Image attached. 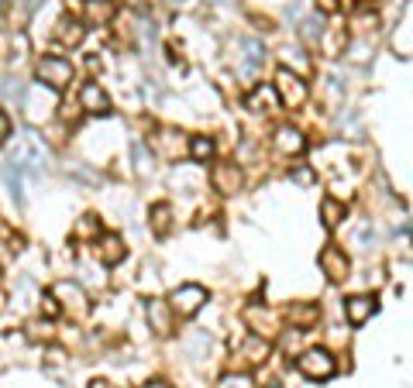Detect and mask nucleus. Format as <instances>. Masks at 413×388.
I'll use <instances>...</instances> for the list:
<instances>
[{
	"label": "nucleus",
	"mask_w": 413,
	"mask_h": 388,
	"mask_svg": "<svg viewBox=\"0 0 413 388\" xmlns=\"http://www.w3.org/2000/svg\"><path fill=\"white\" fill-rule=\"evenodd\" d=\"M52 295L62 299V306L73 309V316H83V313H87V292L80 289L76 282H59V286L52 289Z\"/></svg>",
	"instance_id": "10"
},
{
	"label": "nucleus",
	"mask_w": 413,
	"mask_h": 388,
	"mask_svg": "<svg viewBox=\"0 0 413 388\" xmlns=\"http://www.w3.org/2000/svg\"><path fill=\"white\" fill-rule=\"evenodd\" d=\"M38 3H42V0H17L21 10H31V7H38Z\"/></svg>",
	"instance_id": "33"
},
{
	"label": "nucleus",
	"mask_w": 413,
	"mask_h": 388,
	"mask_svg": "<svg viewBox=\"0 0 413 388\" xmlns=\"http://www.w3.org/2000/svg\"><path fill=\"white\" fill-rule=\"evenodd\" d=\"M169 216H173V206H166V203H159V206L152 210V223H155V234H159V237L169 234Z\"/></svg>",
	"instance_id": "21"
},
{
	"label": "nucleus",
	"mask_w": 413,
	"mask_h": 388,
	"mask_svg": "<svg viewBox=\"0 0 413 388\" xmlns=\"http://www.w3.org/2000/svg\"><path fill=\"white\" fill-rule=\"evenodd\" d=\"M213 388H255V382H252V375H241L238 371V375H224Z\"/></svg>",
	"instance_id": "24"
},
{
	"label": "nucleus",
	"mask_w": 413,
	"mask_h": 388,
	"mask_svg": "<svg viewBox=\"0 0 413 388\" xmlns=\"http://www.w3.org/2000/svg\"><path fill=\"white\" fill-rule=\"evenodd\" d=\"M204 302H206L204 286H179V289L169 295V306H173L179 316H197Z\"/></svg>",
	"instance_id": "5"
},
{
	"label": "nucleus",
	"mask_w": 413,
	"mask_h": 388,
	"mask_svg": "<svg viewBox=\"0 0 413 388\" xmlns=\"http://www.w3.org/2000/svg\"><path fill=\"white\" fill-rule=\"evenodd\" d=\"M190 155H193L197 162H206V158L213 155V141H210V138H193V141H190Z\"/></svg>",
	"instance_id": "23"
},
{
	"label": "nucleus",
	"mask_w": 413,
	"mask_h": 388,
	"mask_svg": "<svg viewBox=\"0 0 413 388\" xmlns=\"http://www.w3.org/2000/svg\"><path fill=\"white\" fill-rule=\"evenodd\" d=\"M114 10H117L114 0H87V21H94V24H107L114 17Z\"/></svg>",
	"instance_id": "17"
},
{
	"label": "nucleus",
	"mask_w": 413,
	"mask_h": 388,
	"mask_svg": "<svg viewBox=\"0 0 413 388\" xmlns=\"http://www.w3.org/2000/svg\"><path fill=\"white\" fill-rule=\"evenodd\" d=\"M166 3H169V7H183V10H190L197 0H166Z\"/></svg>",
	"instance_id": "32"
},
{
	"label": "nucleus",
	"mask_w": 413,
	"mask_h": 388,
	"mask_svg": "<svg viewBox=\"0 0 413 388\" xmlns=\"http://www.w3.org/2000/svg\"><path fill=\"white\" fill-rule=\"evenodd\" d=\"M141 388H173V385H166V382H148V385H141Z\"/></svg>",
	"instance_id": "34"
},
{
	"label": "nucleus",
	"mask_w": 413,
	"mask_h": 388,
	"mask_svg": "<svg viewBox=\"0 0 413 388\" xmlns=\"http://www.w3.org/2000/svg\"><path fill=\"white\" fill-rule=\"evenodd\" d=\"M0 7H3V0H0Z\"/></svg>",
	"instance_id": "37"
},
{
	"label": "nucleus",
	"mask_w": 413,
	"mask_h": 388,
	"mask_svg": "<svg viewBox=\"0 0 413 388\" xmlns=\"http://www.w3.org/2000/svg\"><path fill=\"white\" fill-rule=\"evenodd\" d=\"M7 138H10V117H7V113L0 110V145H3Z\"/></svg>",
	"instance_id": "29"
},
{
	"label": "nucleus",
	"mask_w": 413,
	"mask_h": 388,
	"mask_svg": "<svg viewBox=\"0 0 413 388\" xmlns=\"http://www.w3.org/2000/svg\"><path fill=\"white\" fill-rule=\"evenodd\" d=\"M94 230H100V223H97L94 216H83L80 227H76V234H94Z\"/></svg>",
	"instance_id": "27"
},
{
	"label": "nucleus",
	"mask_w": 413,
	"mask_h": 388,
	"mask_svg": "<svg viewBox=\"0 0 413 388\" xmlns=\"http://www.w3.org/2000/svg\"><path fill=\"white\" fill-rule=\"evenodd\" d=\"M276 148H279L283 155H300V151L307 148V141H304V134H300L297 127H279V131H276Z\"/></svg>",
	"instance_id": "14"
},
{
	"label": "nucleus",
	"mask_w": 413,
	"mask_h": 388,
	"mask_svg": "<svg viewBox=\"0 0 413 388\" xmlns=\"http://www.w3.org/2000/svg\"><path fill=\"white\" fill-rule=\"evenodd\" d=\"M269 388H279V382H272V385H269Z\"/></svg>",
	"instance_id": "36"
},
{
	"label": "nucleus",
	"mask_w": 413,
	"mask_h": 388,
	"mask_svg": "<svg viewBox=\"0 0 413 388\" xmlns=\"http://www.w3.org/2000/svg\"><path fill=\"white\" fill-rule=\"evenodd\" d=\"M290 320L300 323V326H307V323L317 320V309H313V306H293V309H290Z\"/></svg>",
	"instance_id": "25"
},
{
	"label": "nucleus",
	"mask_w": 413,
	"mask_h": 388,
	"mask_svg": "<svg viewBox=\"0 0 413 388\" xmlns=\"http://www.w3.org/2000/svg\"><path fill=\"white\" fill-rule=\"evenodd\" d=\"M372 313H376V299H372V295H351V299L344 302V316H348L351 326H362Z\"/></svg>",
	"instance_id": "11"
},
{
	"label": "nucleus",
	"mask_w": 413,
	"mask_h": 388,
	"mask_svg": "<svg viewBox=\"0 0 413 388\" xmlns=\"http://www.w3.org/2000/svg\"><path fill=\"white\" fill-rule=\"evenodd\" d=\"M55 38H59V45L76 48V45L87 38V28H83L76 17H62V21H59V28H55Z\"/></svg>",
	"instance_id": "13"
},
{
	"label": "nucleus",
	"mask_w": 413,
	"mask_h": 388,
	"mask_svg": "<svg viewBox=\"0 0 413 388\" xmlns=\"http://www.w3.org/2000/svg\"><path fill=\"white\" fill-rule=\"evenodd\" d=\"M42 309H45V316H59V302H55V295H52V292H45V295H42Z\"/></svg>",
	"instance_id": "26"
},
{
	"label": "nucleus",
	"mask_w": 413,
	"mask_h": 388,
	"mask_svg": "<svg viewBox=\"0 0 413 388\" xmlns=\"http://www.w3.org/2000/svg\"><path fill=\"white\" fill-rule=\"evenodd\" d=\"M52 93H55V90H49V93L28 90V93H24V107H28V120H31V124H38V120L49 117V110L55 107V97H52Z\"/></svg>",
	"instance_id": "9"
},
{
	"label": "nucleus",
	"mask_w": 413,
	"mask_h": 388,
	"mask_svg": "<svg viewBox=\"0 0 413 388\" xmlns=\"http://www.w3.org/2000/svg\"><path fill=\"white\" fill-rule=\"evenodd\" d=\"M38 80H42L49 90H66V86L73 83V66H69V59H62V55H45V59H38Z\"/></svg>",
	"instance_id": "1"
},
{
	"label": "nucleus",
	"mask_w": 413,
	"mask_h": 388,
	"mask_svg": "<svg viewBox=\"0 0 413 388\" xmlns=\"http://www.w3.org/2000/svg\"><path fill=\"white\" fill-rule=\"evenodd\" d=\"M90 388H107V385L103 382H90Z\"/></svg>",
	"instance_id": "35"
},
{
	"label": "nucleus",
	"mask_w": 413,
	"mask_h": 388,
	"mask_svg": "<svg viewBox=\"0 0 413 388\" xmlns=\"http://www.w3.org/2000/svg\"><path fill=\"white\" fill-rule=\"evenodd\" d=\"M276 97H279V103H286V107L293 110V107H300V103L307 100V83L283 66V69L276 73Z\"/></svg>",
	"instance_id": "4"
},
{
	"label": "nucleus",
	"mask_w": 413,
	"mask_h": 388,
	"mask_svg": "<svg viewBox=\"0 0 413 388\" xmlns=\"http://www.w3.org/2000/svg\"><path fill=\"white\" fill-rule=\"evenodd\" d=\"M300 35H304V41H307V45H317V41H320V35H324V21H320V17H307Z\"/></svg>",
	"instance_id": "22"
},
{
	"label": "nucleus",
	"mask_w": 413,
	"mask_h": 388,
	"mask_svg": "<svg viewBox=\"0 0 413 388\" xmlns=\"http://www.w3.org/2000/svg\"><path fill=\"white\" fill-rule=\"evenodd\" d=\"M262 103H272V93H262V90H258V93L248 97V107H252V110H258Z\"/></svg>",
	"instance_id": "28"
},
{
	"label": "nucleus",
	"mask_w": 413,
	"mask_h": 388,
	"mask_svg": "<svg viewBox=\"0 0 413 388\" xmlns=\"http://www.w3.org/2000/svg\"><path fill=\"white\" fill-rule=\"evenodd\" d=\"M148 320H152V326H155V333H162V337H169V333H173V316H169V309H166V302H159V299H152V302H148Z\"/></svg>",
	"instance_id": "16"
},
{
	"label": "nucleus",
	"mask_w": 413,
	"mask_h": 388,
	"mask_svg": "<svg viewBox=\"0 0 413 388\" xmlns=\"http://www.w3.org/2000/svg\"><path fill=\"white\" fill-rule=\"evenodd\" d=\"M210 183H213V190H217L220 196H234L238 190H241L245 176H241V169H238V165L224 162V165H213V172H210Z\"/></svg>",
	"instance_id": "6"
},
{
	"label": "nucleus",
	"mask_w": 413,
	"mask_h": 388,
	"mask_svg": "<svg viewBox=\"0 0 413 388\" xmlns=\"http://www.w3.org/2000/svg\"><path fill=\"white\" fill-rule=\"evenodd\" d=\"M241 62H238V73L245 76V80H252L258 69H262V59H265V48H262V41H255V38H245L241 41Z\"/></svg>",
	"instance_id": "7"
},
{
	"label": "nucleus",
	"mask_w": 413,
	"mask_h": 388,
	"mask_svg": "<svg viewBox=\"0 0 413 388\" xmlns=\"http://www.w3.org/2000/svg\"><path fill=\"white\" fill-rule=\"evenodd\" d=\"M80 103H83V110L87 113H110V100H107V93H103V86H97V83H87L83 90H80Z\"/></svg>",
	"instance_id": "12"
},
{
	"label": "nucleus",
	"mask_w": 413,
	"mask_h": 388,
	"mask_svg": "<svg viewBox=\"0 0 413 388\" xmlns=\"http://www.w3.org/2000/svg\"><path fill=\"white\" fill-rule=\"evenodd\" d=\"M320 268H324V275H327L331 282H344V279H348V258H344V251L324 248V251H320Z\"/></svg>",
	"instance_id": "8"
},
{
	"label": "nucleus",
	"mask_w": 413,
	"mask_h": 388,
	"mask_svg": "<svg viewBox=\"0 0 413 388\" xmlns=\"http://www.w3.org/2000/svg\"><path fill=\"white\" fill-rule=\"evenodd\" d=\"M124 258V244H121V237H114V234H107L100 244V261L103 265H117Z\"/></svg>",
	"instance_id": "19"
},
{
	"label": "nucleus",
	"mask_w": 413,
	"mask_h": 388,
	"mask_svg": "<svg viewBox=\"0 0 413 388\" xmlns=\"http://www.w3.org/2000/svg\"><path fill=\"white\" fill-rule=\"evenodd\" d=\"M238 354H241V361H248V364H262V361L269 358V340H262V337H248V340L238 347Z\"/></svg>",
	"instance_id": "15"
},
{
	"label": "nucleus",
	"mask_w": 413,
	"mask_h": 388,
	"mask_svg": "<svg viewBox=\"0 0 413 388\" xmlns=\"http://www.w3.org/2000/svg\"><path fill=\"white\" fill-rule=\"evenodd\" d=\"M10 165H17V169H28V172H38V169H45V148H42V141H38L31 131L21 138L17 151L10 155Z\"/></svg>",
	"instance_id": "3"
},
{
	"label": "nucleus",
	"mask_w": 413,
	"mask_h": 388,
	"mask_svg": "<svg viewBox=\"0 0 413 388\" xmlns=\"http://www.w3.org/2000/svg\"><path fill=\"white\" fill-rule=\"evenodd\" d=\"M317 7H320L324 14H334V10H337V0H317Z\"/></svg>",
	"instance_id": "31"
},
{
	"label": "nucleus",
	"mask_w": 413,
	"mask_h": 388,
	"mask_svg": "<svg viewBox=\"0 0 413 388\" xmlns=\"http://www.w3.org/2000/svg\"><path fill=\"white\" fill-rule=\"evenodd\" d=\"M320 216H324V227H331V230H334V227L344 220V203H337V199H331V196H327V199L320 203Z\"/></svg>",
	"instance_id": "18"
},
{
	"label": "nucleus",
	"mask_w": 413,
	"mask_h": 388,
	"mask_svg": "<svg viewBox=\"0 0 413 388\" xmlns=\"http://www.w3.org/2000/svg\"><path fill=\"white\" fill-rule=\"evenodd\" d=\"M131 155H134L138 176H148V172H152V155H148V148H145L141 141H134V145H131Z\"/></svg>",
	"instance_id": "20"
},
{
	"label": "nucleus",
	"mask_w": 413,
	"mask_h": 388,
	"mask_svg": "<svg viewBox=\"0 0 413 388\" xmlns=\"http://www.w3.org/2000/svg\"><path fill=\"white\" fill-rule=\"evenodd\" d=\"M293 179H297L300 186H307V183H313V172H310V169H297V172H293Z\"/></svg>",
	"instance_id": "30"
},
{
	"label": "nucleus",
	"mask_w": 413,
	"mask_h": 388,
	"mask_svg": "<svg viewBox=\"0 0 413 388\" xmlns=\"http://www.w3.org/2000/svg\"><path fill=\"white\" fill-rule=\"evenodd\" d=\"M297 368L307 375L310 382H327V378L334 375V368H337V364H334V358H331L327 351H320V347H317V351H304V354L297 358Z\"/></svg>",
	"instance_id": "2"
}]
</instances>
